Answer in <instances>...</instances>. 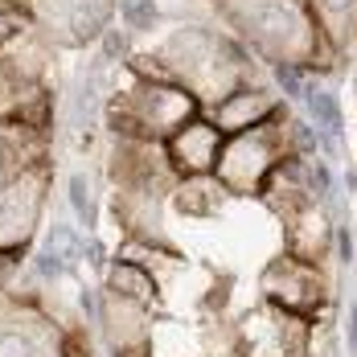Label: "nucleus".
Wrapping results in <instances>:
<instances>
[{
    "label": "nucleus",
    "instance_id": "14",
    "mask_svg": "<svg viewBox=\"0 0 357 357\" xmlns=\"http://www.w3.org/2000/svg\"><path fill=\"white\" fill-rule=\"evenodd\" d=\"M66 197H70V210L78 214V222L91 226V222H95V202H91V185H86V177L74 173L70 185H66Z\"/></svg>",
    "mask_w": 357,
    "mask_h": 357
},
{
    "label": "nucleus",
    "instance_id": "17",
    "mask_svg": "<svg viewBox=\"0 0 357 357\" xmlns=\"http://www.w3.org/2000/svg\"><path fill=\"white\" fill-rule=\"evenodd\" d=\"M345 345H349V354H357V300L345 312Z\"/></svg>",
    "mask_w": 357,
    "mask_h": 357
},
{
    "label": "nucleus",
    "instance_id": "9",
    "mask_svg": "<svg viewBox=\"0 0 357 357\" xmlns=\"http://www.w3.org/2000/svg\"><path fill=\"white\" fill-rule=\"evenodd\" d=\"M107 333L115 337V345L123 349H140L144 341V304L140 300H128L119 291H111L107 300Z\"/></svg>",
    "mask_w": 357,
    "mask_h": 357
},
{
    "label": "nucleus",
    "instance_id": "20",
    "mask_svg": "<svg viewBox=\"0 0 357 357\" xmlns=\"http://www.w3.org/2000/svg\"><path fill=\"white\" fill-rule=\"evenodd\" d=\"M333 357H337V354H333Z\"/></svg>",
    "mask_w": 357,
    "mask_h": 357
},
{
    "label": "nucleus",
    "instance_id": "18",
    "mask_svg": "<svg viewBox=\"0 0 357 357\" xmlns=\"http://www.w3.org/2000/svg\"><path fill=\"white\" fill-rule=\"evenodd\" d=\"M8 33H13V21H8V17H0V41H4Z\"/></svg>",
    "mask_w": 357,
    "mask_h": 357
},
{
    "label": "nucleus",
    "instance_id": "7",
    "mask_svg": "<svg viewBox=\"0 0 357 357\" xmlns=\"http://www.w3.org/2000/svg\"><path fill=\"white\" fill-rule=\"evenodd\" d=\"M280 107H284V103H275V95H267V91H259V86H238V91H230V95L218 103L214 123L222 132H247V128L267 123Z\"/></svg>",
    "mask_w": 357,
    "mask_h": 357
},
{
    "label": "nucleus",
    "instance_id": "5",
    "mask_svg": "<svg viewBox=\"0 0 357 357\" xmlns=\"http://www.w3.org/2000/svg\"><path fill=\"white\" fill-rule=\"evenodd\" d=\"M222 128L210 119H189L185 128H177L169 136V160L173 169L185 177H206L210 169H218L222 160Z\"/></svg>",
    "mask_w": 357,
    "mask_h": 357
},
{
    "label": "nucleus",
    "instance_id": "15",
    "mask_svg": "<svg viewBox=\"0 0 357 357\" xmlns=\"http://www.w3.org/2000/svg\"><path fill=\"white\" fill-rule=\"evenodd\" d=\"M333 255L341 259V267H349V263H354V234H349L345 226H337V230H333Z\"/></svg>",
    "mask_w": 357,
    "mask_h": 357
},
{
    "label": "nucleus",
    "instance_id": "11",
    "mask_svg": "<svg viewBox=\"0 0 357 357\" xmlns=\"http://www.w3.org/2000/svg\"><path fill=\"white\" fill-rule=\"evenodd\" d=\"M0 357H54V349L41 341L37 328L13 324V328H0Z\"/></svg>",
    "mask_w": 357,
    "mask_h": 357
},
{
    "label": "nucleus",
    "instance_id": "3",
    "mask_svg": "<svg viewBox=\"0 0 357 357\" xmlns=\"http://www.w3.org/2000/svg\"><path fill=\"white\" fill-rule=\"evenodd\" d=\"M287 107H280L267 123H259V128H247V132H238L234 140L222 148V160H218V181L226 185V189H259L267 173L284 160L287 152H280V136H275V128H280V115Z\"/></svg>",
    "mask_w": 357,
    "mask_h": 357
},
{
    "label": "nucleus",
    "instance_id": "1",
    "mask_svg": "<svg viewBox=\"0 0 357 357\" xmlns=\"http://www.w3.org/2000/svg\"><path fill=\"white\" fill-rule=\"evenodd\" d=\"M238 29L271 54V62H300L312 50V25L296 0H218Z\"/></svg>",
    "mask_w": 357,
    "mask_h": 357
},
{
    "label": "nucleus",
    "instance_id": "10",
    "mask_svg": "<svg viewBox=\"0 0 357 357\" xmlns=\"http://www.w3.org/2000/svg\"><path fill=\"white\" fill-rule=\"evenodd\" d=\"M107 287L111 291H119V296H128V300H140V304H148V300L156 296L152 271H144L140 263H132V259H123V263L111 267L107 271Z\"/></svg>",
    "mask_w": 357,
    "mask_h": 357
},
{
    "label": "nucleus",
    "instance_id": "12",
    "mask_svg": "<svg viewBox=\"0 0 357 357\" xmlns=\"http://www.w3.org/2000/svg\"><path fill=\"white\" fill-rule=\"evenodd\" d=\"M119 17L128 21V29H152L160 21L156 0H119Z\"/></svg>",
    "mask_w": 357,
    "mask_h": 357
},
{
    "label": "nucleus",
    "instance_id": "8",
    "mask_svg": "<svg viewBox=\"0 0 357 357\" xmlns=\"http://www.w3.org/2000/svg\"><path fill=\"white\" fill-rule=\"evenodd\" d=\"M78 259H86V243L78 238L70 222H54L45 234V250L37 255V275L41 280H58L70 267H78Z\"/></svg>",
    "mask_w": 357,
    "mask_h": 357
},
{
    "label": "nucleus",
    "instance_id": "13",
    "mask_svg": "<svg viewBox=\"0 0 357 357\" xmlns=\"http://www.w3.org/2000/svg\"><path fill=\"white\" fill-rule=\"evenodd\" d=\"M271 74H275V86L284 91L287 99H300V95L308 91V82H304V70H300V62H271Z\"/></svg>",
    "mask_w": 357,
    "mask_h": 357
},
{
    "label": "nucleus",
    "instance_id": "2",
    "mask_svg": "<svg viewBox=\"0 0 357 357\" xmlns=\"http://www.w3.org/2000/svg\"><path fill=\"white\" fill-rule=\"evenodd\" d=\"M165 58H169L173 74L185 78V86L193 95H206L210 91L218 103H222L230 91H238L234 86L238 82V54H230L226 45H218L210 33L189 29V33L173 37L165 45Z\"/></svg>",
    "mask_w": 357,
    "mask_h": 357
},
{
    "label": "nucleus",
    "instance_id": "16",
    "mask_svg": "<svg viewBox=\"0 0 357 357\" xmlns=\"http://www.w3.org/2000/svg\"><path fill=\"white\" fill-rule=\"evenodd\" d=\"M123 45H128V37H123V33H115V29H111V33H103V58H107V62L123 58Z\"/></svg>",
    "mask_w": 357,
    "mask_h": 357
},
{
    "label": "nucleus",
    "instance_id": "4",
    "mask_svg": "<svg viewBox=\"0 0 357 357\" xmlns=\"http://www.w3.org/2000/svg\"><path fill=\"white\" fill-rule=\"evenodd\" d=\"M189 119H197V95L173 82H140L123 99V128L136 136H173Z\"/></svg>",
    "mask_w": 357,
    "mask_h": 357
},
{
    "label": "nucleus",
    "instance_id": "6",
    "mask_svg": "<svg viewBox=\"0 0 357 357\" xmlns=\"http://www.w3.org/2000/svg\"><path fill=\"white\" fill-rule=\"evenodd\" d=\"M263 284H267V291L275 296V304L287 308V312H296V317H304L308 308H317V304H321V291H324L321 271L308 267L300 255L271 263L267 275H263Z\"/></svg>",
    "mask_w": 357,
    "mask_h": 357
},
{
    "label": "nucleus",
    "instance_id": "19",
    "mask_svg": "<svg viewBox=\"0 0 357 357\" xmlns=\"http://www.w3.org/2000/svg\"><path fill=\"white\" fill-rule=\"evenodd\" d=\"M354 86H357V74H354Z\"/></svg>",
    "mask_w": 357,
    "mask_h": 357
}]
</instances>
